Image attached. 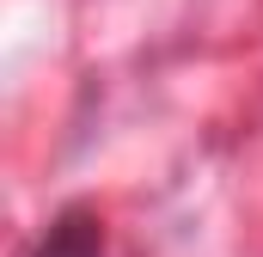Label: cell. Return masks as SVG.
Wrapping results in <instances>:
<instances>
[{
    "instance_id": "6da1fadb",
    "label": "cell",
    "mask_w": 263,
    "mask_h": 257,
    "mask_svg": "<svg viewBox=\"0 0 263 257\" xmlns=\"http://www.w3.org/2000/svg\"><path fill=\"white\" fill-rule=\"evenodd\" d=\"M31 257H104V221H98V208H86V202L62 208L49 221V233L31 245Z\"/></svg>"
}]
</instances>
